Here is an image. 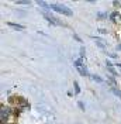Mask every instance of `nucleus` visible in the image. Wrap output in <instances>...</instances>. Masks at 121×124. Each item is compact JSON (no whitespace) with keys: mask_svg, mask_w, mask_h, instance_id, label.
Here are the masks:
<instances>
[{"mask_svg":"<svg viewBox=\"0 0 121 124\" xmlns=\"http://www.w3.org/2000/svg\"><path fill=\"white\" fill-rule=\"evenodd\" d=\"M49 8L57 11L59 14H64V16H68V17H72L73 16V11L71 10L69 7H66L65 4H61V3H49Z\"/></svg>","mask_w":121,"mask_h":124,"instance_id":"nucleus-1","label":"nucleus"},{"mask_svg":"<svg viewBox=\"0 0 121 124\" xmlns=\"http://www.w3.org/2000/svg\"><path fill=\"white\" fill-rule=\"evenodd\" d=\"M13 113H14V110L10 107V106L1 104V107H0V120H1V124L7 123V120L13 116Z\"/></svg>","mask_w":121,"mask_h":124,"instance_id":"nucleus-2","label":"nucleus"},{"mask_svg":"<svg viewBox=\"0 0 121 124\" xmlns=\"http://www.w3.org/2000/svg\"><path fill=\"white\" fill-rule=\"evenodd\" d=\"M106 69L108 71V73L111 75V76H114V78H117L118 76V73H117V71L114 69V65L108 61V59H106Z\"/></svg>","mask_w":121,"mask_h":124,"instance_id":"nucleus-3","label":"nucleus"},{"mask_svg":"<svg viewBox=\"0 0 121 124\" xmlns=\"http://www.w3.org/2000/svg\"><path fill=\"white\" fill-rule=\"evenodd\" d=\"M120 11H118V10H114V11H111V13H110V21H111V23H113V24H115V23H117V18H120Z\"/></svg>","mask_w":121,"mask_h":124,"instance_id":"nucleus-4","label":"nucleus"},{"mask_svg":"<svg viewBox=\"0 0 121 124\" xmlns=\"http://www.w3.org/2000/svg\"><path fill=\"white\" fill-rule=\"evenodd\" d=\"M92 38H93V40L96 41V45L99 47V48H100V50H103V51L106 50V42L103 41V40H101L100 37H92Z\"/></svg>","mask_w":121,"mask_h":124,"instance_id":"nucleus-5","label":"nucleus"},{"mask_svg":"<svg viewBox=\"0 0 121 124\" xmlns=\"http://www.w3.org/2000/svg\"><path fill=\"white\" fill-rule=\"evenodd\" d=\"M96 18L97 20H107V18H110V13H108V11H104V13L97 11L96 13Z\"/></svg>","mask_w":121,"mask_h":124,"instance_id":"nucleus-6","label":"nucleus"},{"mask_svg":"<svg viewBox=\"0 0 121 124\" xmlns=\"http://www.w3.org/2000/svg\"><path fill=\"white\" fill-rule=\"evenodd\" d=\"M7 25H8V27H11V28H14V30H17V31H24V30H25V27H24V25H21V24H16V23H11V21H8Z\"/></svg>","mask_w":121,"mask_h":124,"instance_id":"nucleus-7","label":"nucleus"},{"mask_svg":"<svg viewBox=\"0 0 121 124\" xmlns=\"http://www.w3.org/2000/svg\"><path fill=\"white\" fill-rule=\"evenodd\" d=\"M78 72H79L82 76H85V78H87V76L90 78V76H92V75L89 73V71H87V66H86V65H83V68H82V69H79Z\"/></svg>","mask_w":121,"mask_h":124,"instance_id":"nucleus-8","label":"nucleus"},{"mask_svg":"<svg viewBox=\"0 0 121 124\" xmlns=\"http://www.w3.org/2000/svg\"><path fill=\"white\" fill-rule=\"evenodd\" d=\"M90 79H92L93 82H96V83H104V79H103L101 76H99V75H92Z\"/></svg>","mask_w":121,"mask_h":124,"instance_id":"nucleus-9","label":"nucleus"},{"mask_svg":"<svg viewBox=\"0 0 121 124\" xmlns=\"http://www.w3.org/2000/svg\"><path fill=\"white\" fill-rule=\"evenodd\" d=\"M110 92H111V93H114V95H115V96L121 100V89H118V88H110Z\"/></svg>","mask_w":121,"mask_h":124,"instance_id":"nucleus-10","label":"nucleus"},{"mask_svg":"<svg viewBox=\"0 0 121 124\" xmlns=\"http://www.w3.org/2000/svg\"><path fill=\"white\" fill-rule=\"evenodd\" d=\"M73 64H75V68H76V69L79 71V69H82V68H83V59H82V58L76 59V61L73 62Z\"/></svg>","mask_w":121,"mask_h":124,"instance_id":"nucleus-11","label":"nucleus"},{"mask_svg":"<svg viewBox=\"0 0 121 124\" xmlns=\"http://www.w3.org/2000/svg\"><path fill=\"white\" fill-rule=\"evenodd\" d=\"M16 4H21V6H31V1H30V0H17Z\"/></svg>","mask_w":121,"mask_h":124,"instance_id":"nucleus-12","label":"nucleus"},{"mask_svg":"<svg viewBox=\"0 0 121 124\" xmlns=\"http://www.w3.org/2000/svg\"><path fill=\"white\" fill-rule=\"evenodd\" d=\"M73 88H75V95H79V93H80V92H82L80 86H79V83L76 82V80L73 82Z\"/></svg>","mask_w":121,"mask_h":124,"instance_id":"nucleus-13","label":"nucleus"},{"mask_svg":"<svg viewBox=\"0 0 121 124\" xmlns=\"http://www.w3.org/2000/svg\"><path fill=\"white\" fill-rule=\"evenodd\" d=\"M79 54H80V58H82V59L86 57V50H85V47H80V51H79Z\"/></svg>","mask_w":121,"mask_h":124,"instance_id":"nucleus-14","label":"nucleus"},{"mask_svg":"<svg viewBox=\"0 0 121 124\" xmlns=\"http://www.w3.org/2000/svg\"><path fill=\"white\" fill-rule=\"evenodd\" d=\"M107 55H108L110 58H113V59H117V58H118V55H117V54H114V52H108Z\"/></svg>","mask_w":121,"mask_h":124,"instance_id":"nucleus-15","label":"nucleus"},{"mask_svg":"<svg viewBox=\"0 0 121 124\" xmlns=\"http://www.w3.org/2000/svg\"><path fill=\"white\" fill-rule=\"evenodd\" d=\"M78 106H79V109H80L82 111H85V104H83V102L79 100V102H78Z\"/></svg>","mask_w":121,"mask_h":124,"instance_id":"nucleus-16","label":"nucleus"},{"mask_svg":"<svg viewBox=\"0 0 121 124\" xmlns=\"http://www.w3.org/2000/svg\"><path fill=\"white\" fill-rule=\"evenodd\" d=\"M97 31H99L100 34H103V35L107 34V30H106V28H97Z\"/></svg>","mask_w":121,"mask_h":124,"instance_id":"nucleus-17","label":"nucleus"},{"mask_svg":"<svg viewBox=\"0 0 121 124\" xmlns=\"http://www.w3.org/2000/svg\"><path fill=\"white\" fill-rule=\"evenodd\" d=\"M73 38H75V40H76L78 42H80V44H82V38L79 37V35H78V34H73Z\"/></svg>","mask_w":121,"mask_h":124,"instance_id":"nucleus-18","label":"nucleus"},{"mask_svg":"<svg viewBox=\"0 0 121 124\" xmlns=\"http://www.w3.org/2000/svg\"><path fill=\"white\" fill-rule=\"evenodd\" d=\"M113 6H114V7H117V6L120 7V6H121V1H113Z\"/></svg>","mask_w":121,"mask_h":124,"instance_id":"nucleus-19","label":"nucleus"},{"mask_svg":"<svg viewBox=\"0 0 121 124\" xmlns=\"http://www.w3.org/2000/svg\"><path fill=\"white\" fill-rule=\"evenodd\" d=\"M73 95H75V92H72V90H69V92H68V96H71V97H72Z\"/></svg>","mask_w":121,"mask_h":124,"instance_id":"nucleus-20","label":"nucleus"},{"mask_svg":"<svg viewBox=\"0 0 121 124\" xmlns=\"http://www.w3.org/2000/svg\"><path fill=\"white\" fill-rule=\"evenodd\" d=\"M117 51H121V44H118V45H117Z\"/></svg>","mask_w":121,"mask_h":124,"instance_id":"nucleus-21","label":"nucleus"},{"mask_svg":"<svg viewBox=\"0 0 121 124\" xmlns=\"http://www.w3.org/2000/svg\"><path fill=\"white\" fill-rule=\"evenodd\" d=\"M120 7H121V6H120Z\"/></svg>","mask_w":121,"mask_h":124,"instance_id":"nucleus-22","label":"nucleus"},{"mask_svg":"<svg viewBox=\"0 0 121 124\" xmlns=\"http://www.w3.org/2000/svg\"><path fill=\"white\" fill-rule=\"evenodd\" d=\"M120 71H121V69H120Z\"/></svg>","mask_w":121,"mask_h":124,"instance_id":"nucleus-23","label":"nucleus"}]
</instances>
